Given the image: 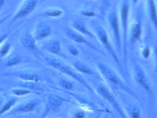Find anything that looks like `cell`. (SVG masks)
Returning <instances> with one entry per match:
<instances>
[{
	"label": "cell",
	"mask_w": 157,
	"mask_h": 118,
	"mask_svg": "<svg viewBox=\"0 0 157 118\" xmlns=\"http://www.w3.org/2000/svg\"><path fill=\"white\" fill-rule=\"evenodd\" d=\"M45 60L47 63L52 68L70 77L71 78L82 84L90 91L92 92L93 91L91 88L88 85L83 78H82L77 73L73 71L70 66H69L60 59L53 57H47L45 58Z\"/></svg>",
	"instance_id": "cell-1"
},
{
	"label": "cell",
	"mask_w": 157,
	"mask_h": 118,
	"mask_svg": "<svg viewBox=\"0 0 157 118\" xmlns=\"http://www.w3.org/2000/svg\"><path fill=\"white\" fill-rule=\"evenodd\" d=\"M5 75L13 76L25 82H40L41 77L39 73L36 70L30 69H21L5 73Z\"/></svg>",
	"instance_id": "cell-2"
},
{
	"label": "cell",
	"mask_w": 157,
	"mask_h": 118,
	"mask_svg": "<svg viewBox=\"0 0 157 118\" xmlns=\"http://www.w3.org/2000/svg\"><path fill=\"white\" fill-rule=\"evenodd\" d=\"M38 3V0H24L13 15V21L21 19L33 13Z\"/></svg>",
	"instance_id": "cell-3"
},
{
	"label": "cell",
	"mask_w": 157,
	"mask_h": 118,
	"mask_svg": "<svg viewBox=\"0 0 157 118\" xmlns=\"http://www.w3.org/2000/svg\"><path fill=\"white\" fill-rule=\"evenodd\" d=\"M51 32L52 29L50 26L47 23L41 21L37 22L32 34L37 42L43 41L51 35Z\"/></svg>",
	"instance_id": "cell-4"
},
{
	"label": "cell",
	"mask_w": 157,
	"mask_h": 118,
	"mask_svg": "<svg viewBox=\"0 0 157 118\" xmlns=\"http://www.w3.org/2000/svg\"><path fill=\"white\" fill-rule=\"evenodd\" d=\"M96 90L103 98L106 100L114 107V108H115L116 110L117 111L119 114H121L122 117L126 118L124 113L122 110L120 105L116 100L115 98L112 95V93L105 86L103 85H98L96 87Z\"/></svg>",
	"instance_id": "cell-5"
},
{
	"label": "cell",
	"mask_w": 157,
	"mask_h": 118,
	"mask_svg": "<svg viewBox=\"0 0 157 118\" xmlns=\"http://www.w3.org/2000/svg\"><path fill=\"white\" fill-rule=\"evenodd\" d=\"M38 98H32L25 100L13 109V113H27L33 111L41 104Z\"/></svg>",
	"instance_id": "cell-6"
},
{
	"label": "cell",
	"mask_w": 157,
	"mask_h": 118,
	"mask_svg": "<svg viewBox=\"0 0 157 118\" xmlns=\"http://www.w3.org/2000/svg\"><path fill=\"white\" fill-rule=\"evenodd\" d=\"M98 68L106 80L115 85H122V82L119 77L109 66L103 63H99Z\"/></svg>",
	"instance_id": "cell-7"
},
{
	"label": "cell",
	"mask_w": 157,
	"mask_h": 118,
	"mask_svg": "<svg viewBox=\"0 0 157 118\" xmlns=\"http://www.w3.org/2000/svg\"><path fill=\"white\" fill-rule=\"evenodd\" d=\"M64 101V99L57 95H51L48 96L45 111L42 117H45L51 112L56 110L61 106Z\"/></svg>",
	"instance_id": "cell-8"
},
{
	"label": "cell",
	"mask_w": 157,
	"mask_h": 118,
	"mask_svg": "<svg viewBox=\"0 0 157 118\" xmlns=\"http://www.w3.org/2000/svg\"><path fill=\"white\" fill-rule=\"evenodd\" d=\"M20 42L22 45L30 50H35L37 49V46L36 41L32 33L28 30H25L20 38Z\"/></svg>",
	"instance_id": "cell-9"
},
{
	"label": "cell",
	"mask_w": 157,
	"mask_h": 118,
	"mask_svg": "<svg viewBox=\"0 0 157 118\" xmlns=\"http://www.w3.org/2000/svg\"><path fill=\"white\" fill-rule=\"evenodd\" d=\"M135 76H136V80L140 85L149 94H151L152 90L151 88L149 83L147 79L144 72L140 67L136 69Z\"/></svg>",
	"instance_id": "cell-10"
},
{
	"label": "cell",
	"mask_w": 157,
	"mask_h": 118,
	"mask_svg": "<svg viewBox=\"0 0 157 118\" xmlns=\"http://www.w3.org/2000/svg\"><path fill=\"white\" fill-rule=\"evenodd\" d=\"M42 47L51 54H58L60 51V43L57 40H49L44 43L43 42Z\"/></svg>",
	"instance_id": "cell-11"
},
{
	"label": "cell",
	"mask_w": 157,
	"mask_h": 118,
	"mask_svg": "<svg viewBox=\"0 0 157 118\" xmlns=\"http://www.w3.org/2000/svg\"><path fill=\"white\" fill-rule=\"evenodd\" d=\"M19 86L21 87L25 88H28L33 91L39 92L40 91H43V88L41 85L40 82H25L22 81L18 84Z\"/></svg>",
	"instance_id": "cell-12"
},
{
	"label": "cell",
	"mask_w": 157,
	"mask_h": 118,
	"mask_svg": "<svg viewBox=\"0 0 157 118\" xmlns=\"http://www.w3.org/2000/svg\"><path fill=\"white\" fill-rule=\"evenodd\" d=\"M17 100L15 97L10 98L0 108V115H2L12 109L17 103Z\"/></svg>",
	"instance_id": "cell-13"
},
{
	"label": "cell",
	"mask_w": 157,
	"mask_h": 118,
	"mask_svg": "<svg viewBox=\"0 0 157 118\" xmlns=\"http://www.w3.org/2000/svg\"><path fill=\"white\" fill-rule=\"evenodd\" d=\"M98 33H99L98 34H99V36H100V38H101V40L102 41L103 43L105 45V47L108 49V50L112 53V55L113 56L114 58L116 61L117 62H118V58H117V56L116 55L115 53L113 51L112 49V47H111V45H110V43H109V41H108L107 36H106V34H105L104 30L102 29L101 28L99 29H98Z\"/></svg>",
	"instance_id": "cell-14"
},
{
	"label": "cell",
	"mask_w": 157,
	"mask_h": 118,
	"mask_svg": "<svg viewBox=\"0 0 157 118\" xmlns=\"http://www.w3.org/2000/svg\"><path fill=\"white\" fill-rule=\"evenodd\" d=\"M11 93L14 96L19 97L25 96L32 94H39V92L22 87L13 88L11 90Z\"/></svg>",
	"instance_id": "cell-15"
},
{
	"label": "cell",
	"mask_w": 157,
	"mask_h": 118,
	"mask_svg": "<svg viewBox=\"0 0 157 118\" xmlns=\"http://www.w3.org/2000/svg\"><path fill=\"white\" fill-rule=\"evenodd\" d=\"M62 11L60 9L56 8H49L45 9L41 13V16L48 17H58L61 15Z\"/></svg>",
	"instance_id": "cell-16"
},
{
	"label": "cell",
	"mask_w": 157,
	"mask_h": 118,
	"mask_svg": "<svg viewBox=\"0 0 157 118\" xmlns=\"http://www.w3.org/2000/svg\"><path fill=\"white\" fill-rule=\"evenodd\" d=\"M12 45L8 41L6 40L0 46V57L2 58L7 57L11 49Z\"/></svg>",
	"instance_id": "cell-17"
},
{
	"label": "cell",
	"mask_w": 157,
	"mask_h": 118,
	"mask_svg": "<svg viewBox=\"0 0 157 118\" xmlns=\"http://www.w3.org/2000/svg\"><path fill=\"white\" fill-rule=\"evenodd\" d=\"M74 66L81 73L89 75L93 74L92 70L84 63L81 61L77 62L74 64Z\"/></svg>",
	"instance_id": "cell-18"
},
{
	"label": "cell",
	"mask_w": 157,
	"mask_h": 118,
	"mask_svg": "<svg viewBox=\"0 0 157 118\" xmlns=\"http://www.w3.org/2000/svg\"><path fill=\"white\" fill-rule=\"evenodd\" d=\"M67 34L68 36L71 39L74 40L76 42H80V43H84L89 44L88 41L82 37V36L77 33H75L74 31H71V30H68L67 32Z\"/></svg>",
	"instance_id": "cell-19"
},
{
	"label": "cell",
	"mask_w": 157,
	"mask_h": 118,
	"mask_svg": "<svg viewBox=\"0 0 157 118\" xmlns=\"http://www.w3.org/2000/svg\"><path fill=\"white\" fill-rule=\"evenodd\" d=\"M21 62L22 58L20 56L18 55H13L8 59L6 63L7 66L12 67L20 64Z\"/></svg>",
	"instance_id": "cell-20"
},
{
	"label": "cell",
	"mask_w": 157,
	"mask_h": 118,
	"mask_svg": "<svg viewBox=\"0 0 157 118\" xmlns=\"http://www.w3.org/2000/svg\"><path fill=\"white\" fill-rule=\"evenodd\" d=\"M59 85L66 90H71L73 88V84L72 82L65 79H61L59 81Z\"/></svg>",
	"instance_id": "cell-21"
},
{
	"label": "cell",
	"mask_w": 157,
	"mask_h": 118,
	"mask_svg": "<svg viewBox=\"0 0 157 118\" xmlns=\"http://www.w3.org/2000/svg\"><path fill=\"white\" fill-rule=\"evenodd\" d=\"M112 25H113V27L114 31L115 34L117 42L119 43V40H120L119 39L120 37H119V29H118L117 19L116 17L115 16L113 18Z\"/></svg>",
	"instance_id": "cell-22"
},
{
	"label": "cell",
	"mask_w": 157,
	"mask_h": 118,
	"mask_svg": "<svg viewBox=\"0 0 157 118\" xmlns=\"http://www.w3.org/2000/svg\"><path fill=\"white\" fill-rule=\"evenodd\" d=\"M150 8L151 17L155 26L157 25V14H156V7L153 0H150Z\"/></svg>",
	"instance_id": "cell-23"
},
{
	"label": "cell",
	"mask_w": 157,
	"mask_h": 118,
	"mask_svg": "<svg viewBox=\"0 0 157 118\" xmlns=\"http://www.w3.org/2000/svg\"><path fill=\"white\" fill-rule=\"evenodd\" d=\"M141 33L140 26L138 23L136 22L133 26V33L136 38H139Z\"/></svg>",
	"instance_id": "cell-24"
},
{
	"label": "cell",
	"mask_w": 157,
	"mask_h": 118,
	"mask_svg": "<svg viewBox=\"0 0 157 118\" xmlns=\"http://www.w3.org/2000/svg\"><path fill=\"white\" fill-rule=\"evenodd\" d=\"M74 26L75 28L77 29L78 30L80 31V32H82V33L85 34L90 35V33L88 32V30H87L84 26L82 23H80V22H76L74 24Z\"/></svg>",
	"instance_id": "cell-25"
},
{
	"label": "cell",
	"mask_w": 157,
	"mask_h": 118,
	"mask_svg": "<svg viewBox=\"0 0 157 118\" xmlns=\"http://www.w3.org/2000/svg\"><path fill=\"white\" fill-rule=\"evenodd\" d=\"M129 111L132 118H140V111L137 107H132Z\"/></svg>",
	"instance_id": "cell-26"
},
{
	"label": "cell",
	"mask_w": 157,
	"mask_h": 118,
	"mask_svg": "<svg viewBox=\"0 0 157 118\" xmlns=\"http://www.w3.org/2000/svg\"><path fill=\"white\" fill-rule=\"evenodd\" d=\"M128 13V8L127 6L125 5L124 6L123 10V17L124 19V25L125 26H126L127 20Z\"/></svg>",
	"instance_id": "cell-27"
},
{
	"label": "cell",
	"mask_w": 157,
	"mask_h": 118,
	"mask_svg": "<svg viewBox=\"0 0 157 118\" xmlns=\"http://www.w3.org/2000/svg\"><path fill=\"white\" fill-rule=\"evenodd\" d=\"M8 36H9V35L6 33L0 34V46L4 41L7 40V38H8Z\"/></svg>",
	"instance_id": "cell-28"
},
{
	"label": "cell",
	"mask_w": 157,
	"mask_h": 118,
	"mask_svg": "<svg viewBox=\"0 0 157 118\" xmlns=\"http://www.w3.org/2000/svg\"><path fill=\"white\" fill-rule=\"evenodd\" d=\"M74 118H85V114L83 112L78 111L76 112L73 116Z\"/></svg>",
	"instance_id": "cell-29"
},
{
	"label": "cell",
	"mask_w": 157,
	"mask_h": 118,
	"mask_svg": "<svg viewBox=\"0 0 157 118\" xmlns=\"http://www.w3.org/2000/svg\"><path fill=\"white\" fill-rule=\"evenodd\" d=\"M69 51L72 55H77L78 54V53L77 49L74 48H70L69 49Z\"/></svg>",
	"instance_id": "cell-30"
},
{
	"label": "cell",
	"mask_w": 157,
	"mask_h": 118,
	"mask_svg": "<svg viewBox=\"0 0 157 118\" xmlns=\"http://www.w3.org/2000/svg\"><path fill=\"white\" fill-rule=\"evenodd\" d=\"M149 55V50L147 48L144 51V56H145V58H147L148 57Z\"/></svg>",
	"instance_id": "cell-31"
},
{
	"label": "cell",
	"mask_w": 157,
	"mask_h": 118,
	"mask_svg": "<svg viewBox=\"0 0 157 118\" xmlns=\"http://www.w3.org/2000/svg\"><path fill=\"white\" fill-rule=\"evenodd\" d=\"M10 14L7 15L5 17H3V18H2L1 19H0V25H1V24H2V23H3L4 21H5V20H6L7 18H8L10 17Z\"/></svg>",
	"instance_id": "cell-32"
},
{
	"label": "cell",
	"mask_w": 157,
	"mask_h": 118,
	"mask_svg": "<svg viewBox=\"0 0 157 118\" xmlns=\"http://www.w3.org/2000/svg\"><path fill=\"white\" fill-rule=\"evenodd\" d=\"M5 0H0V10L3 7V6L5 4Z\"/></svg>",
	"instance_id": "cell-33"
},
{
	"label": "cell",
	"mask_w": 157,
	"mask_h": 118,
	"mask_svg": "<svg viewBox=\"0 0 157 118\" xmlns=\"http://www.w3.org/2000/svg\"><path fill=\"white\" fill-rule=\"evenodd\" d=\"M1 106H2V105H1H1H0V108H1Z\"/></svg>",
	"instance_id": "cell-34"
},
{
	"label": "cell",
	"mask_w": 157,
	"mask_h": 118,
	"mask_svg": "<svg viewBox=\"0 0 157 118\" xmlns=\"http://www.w3.org/2000/svg\"><path fill=\"white\" fill-rule=\"evenodd\" d=\"M2 89V88H0V90H1Z\"/></svg>",
	"instance_id": "cell-35"
},
{
	"label": "cell",
	"mask_w": 157,
	"mask_h": 118,
	"mask_svg": "<svg viewBox=\"0 0 157 118\" xmlns=\"http://www.w3.org/2000/svg\"><path fill=\"white\" fill-rule=\"evenodd\" d=\"M105 118H107V117H105Z\"/></svg>",
	"instance_id": "cell-36"
},
{
	"label": "cell",
	"mask_w": 157,
	"mask_h": 118,
	"mask_svg": "<svg viewBox=\"0 0 157 118\" xmlns=\"http://www.w3.org/2000/svg\"><path fill=\"white\" fill-rule=\"evenodd\" d=\"M135 1H137V0H135Z\"/></svg>",
	"instance_id": "cell-37"
}]
</instances>
